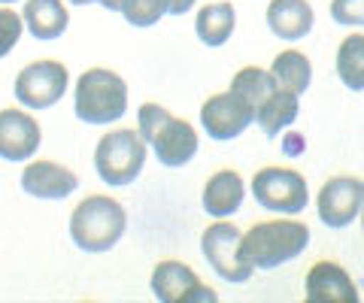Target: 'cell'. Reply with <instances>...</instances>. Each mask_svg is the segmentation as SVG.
Returning a JSON list of instances; mask_svg holds the SVG:
<instances>
[{"label":"cell","instance_id":"obj_1","mask_svg":"<svg viewBox=\"0 0 364 303\" xmlns=\"http://www.w3.org/2000/svg\"><path fill=\"white\" fill-rule=\"evenodd\" d=\"M140 137L164 167H186L198 155V131L186 119H176L161 104H143L136 112Z\"/></svg>","mask_w":364,"mask_h":303},{"label":"cell","instance_id":"obj_2","mask_svg":"<svg viewBox=\"0 0 364 303\" xmlns=\"http://www.w3.org/2000/svg\"><path fill=\"white\" fill-rule=\"evenodd\" d=\"M124 228H128V212L107 194L85 197L70 216V237L88 255L109 252L124 237Z\"/></svg>","mask_w":364,"mask_h":303},{"label":"cell","instance_id":"obj_3","mask_svg":"<svg viewBox=\"0 0 364 303\" xmlns=\"http://www.w3.org/2000/svg\"><path fill=\"white\" fill-rule=\"evenodd\" d=\"M306 246H310V228L301 221H282V219L252 224L240 240L246 261L255 270H273L279 264H289Z\"/></svg>","mask_w":364,"mask_h":303},{"label":"cell","instance_id":"obj_4","mask_svg":"<svg viewBox=\"0 0 364 303\" xmlns=\"http://www.w3.org/2000/svg\"><path fill=\"white\" fill-rule=\"evenodd\" d=\"M73 109L85 125H109L128 112V85L107 67H91L79 76Z\"/></svg>","mask_w":364,"mask_h":303},{"label":"cell","instance_id":"obj_5","mask_svg":"<svg viewBox=\"0 0 364 303\" xmlns=\"http://www.w3.org/2000/svg\"><path fill=\"white\" fill-rule=\"evenodd\" d=\"M146 164V143L140 133H134L131 128L104 133L95 149V167L97 176L107 185H131L136 176L143 173Z\"/></svg>","mask_w":364,"mask_h":303},{"label":"cell","instance_id":"obj_6","mask_svg":"<svg viewBox=\"0 0 364 303\" xmlns=\"http://www.w3.org/2000/svg\"><path fill=\"white\" fill-rule=\"evenodd\" d=\"M240 240H243L240 228H234V224H228L222 219L200 233V252L225 282H246L255 270V267L246 261Z\"/></svg>","mask_w":364,"mask_h":303},{"label":"cell","instance_id":"obj_7","mask_svg":"<svg viewBox=\"0 0 364 303\" xmlns=\"http://www.w3.org/2000/svg\"><path fill=\"white\" fill-rule=\"evenodd\" d=\"M252 197L258 206L270 212H282V216H294L304 212L310 192H306V179L298 170L289 167H264L252 179Z\"/></svg>","mask_w":364,"mask_h":303},{"label":"cell","instance_id":"obj_8","mask_svg":"<svg viewBox=\"0 0 364 303\" xmlns=\"http://www.w3.org/2000/svg\"><path fill=\"white\" fill-rule=\"evenodd\" d=\"M70 73L61 61H33L16 76V97L28 109H49L64 97Z\"/></svg>","mask_w":364,"mask_h":303},{"label":"cell","instance_id":"obj_9","mask_svg":"<svg viewBox=\"0 0 364 303\" xmlns=\"http://www.w3.org/2000/svg\"><path fill=\"white\" fill-rule=\"evenodd\" d=\"M255 121V109L252 104L240 94L234 92V88H228V92H219L203 100L200 106V125L207 131V137L213 140H237L240 133Z\"/></svg>","mask_w":364,"mask_h":303},{"label":"cell","instance_id":"obj_10","mask_svg":"<svg viewBox=\"0 0 364 303\" xmlns=\"http://www.w3.org/2000/svg\"><path fill=\"white\" fill-rule=\"evenodd\" d=\"M364 206V182L355 176H334L328 179L318 192L316 209L318 221L331 231H343L358 219V212Z\"/></svg>","mask_w":364,"mask_h":303},{"label":"cell","instance_id":"obj_11","mask_svg":"<svg viewBox=\"0 0 364 303\" xmlns=\"http://www.w3.org/2000/svg\"><path fill=\"white\" fill-rule=\"evenodd\" d=\"M152 294L161 303H215L219 294L182 261H161L152 270Z\"/></svg>","mask_w":364,"mask_h":303},{"label":"cell","instance_id":"obj_12","mask_svg":"<svg viewBox=\"0 0 364 303\" xmlns=\"http://www.w3.org/2000/svg\"><path fill=\"white\" fill-rule=\"evenodd\" d=\"M40 143H43V131L37 119L21 109H0V158L28 161L37 155Z\"/></svg>","mask_w":364,"mask_h":303},{"label":"cell","instance_id":"obj_13","mask_svg":"<svg viewBox=\"0 0 364 303\" xmlns=\"http://www.w3.org/2000/svg\"><path fill=\"white\" fill-rule=\"evenodd\" d=\"M310 303H358V288L337 261H316L306 273Z\"/></svg>","mask_w":364,"mask_h":303},{"label":"cell","instance_id":"obj_14","mask_svg":"<svg viewBox=\"0 0 364 303\" xmlns=\"http://www.w3.org/2000/svg\"><path fill=\"white\" fill-rule=\"evenodd\" d=\"M21 188L40 200H64L79 188V179L73 170L55 161H33L21 173Z\"/></svg>","mask_w":364,"mask_h":303},{"label":"cell","instance_id":"obj_15","mask_svg":"<svg viewBox=\"0 0 364 303\" xmlns=\"http://www.w3.org/2000/svg\"><path fill=\"white\" fill-rule=\"evenodd\" d=\"M243 179L237 170H219L210 176V182L203 185V209L210 212L213 219H228L234 216L237 209L243 206Z\"/></svg>","mask_w":364,"mask_h":303},{"label":"cell","instance_id":"obj_16","mask_svg":"<svg viewBox=\"0 0 364 303\" xmlns=\"http://www.w3.org/2000/svg\"><path fill=\"white\" fill-rule=\"evenodd\" d=\"M316 13L306 0H270L267 25L279 40H301L313 31Z\"/></svg>","mask_w":364,"mask_h":303},{"label":"cell","instance_id":"obj_17","mask_svg":"<svg viewBox=\"0 0 364 303\" xmlns=\"http://www.w3.org/2000/svg\"><path fill=\"white\" fill-rule=\"evenodd\" d=\"M294 119H298V94H291L279 85L255 106V121L267 140H277L279 131H286Z\"/></svg>","mask_w":364,"mask_h":303},{"label":"cell","instance_id":"obj_18","mask_svg":"<svg viewBox=\"0 0 364 303\" xmlns=\"http://www.w3.org/2000/svg\"><path fill=\"white\" fill-rule=\"evenodd\" d=\"M21 21L37 40H58L70 25V13L61 0H28L21 9Z\"/></svg>","mask_w":364,"mask_h":303},{"label":"cell","instance_id":"obj_19","mask_svg":"<svg viewBox=\"0 0 364 303\" xmlns=\"http://www.w3.org/2000/svg\"><path fill=\"white\" fill-rule=\"evenodd\" d=\"M270 76L277 79L279 88H286L291 94H304L310 88V79H313V67H310V58L298 49H286L279 52L277 58L270 64Z\"/></svg>","mask_w":364,"mask_h":303},{"label":"cell","instance_id":"obj_20","mask_svg":"<svg viewBox=\"0 0 364 303\" xmlns=\"http://www.w3.org/2000/svg\"><path fill=\"white\" fill-rule=\"evenodd\" d=\"M195 6V0H122L119 13L134 28H152L161 16H182Z\"/></svg>","mask_w":364,"mask_h":303},{"label":"cell","instance_id":"obj_21","mask_svg":"<svg viewBox=\"0 0 364 303\" xmlns=\"http://www.w3.org/2000/svg\"><path fill=\"white\" fill-rule=\"evenodd\" d=\"M234 25H237V13L231 4H207L198 13V21H195V31L203 46H225L228 37L234 33Z\"/></svg>","mask_w":364,"mask_h":303},{"label":"cell","instance_id":"obj_22","mask_svg":"<svg viewBox=\"0 0 364 303\" xmlns=\"http://www.w3.org/2000/svg\"><path fill=\"white\" fill-rule=\"evenodd\" d=\"M337 76L349 92H364V37L352 33L337 49Z\"/></svg>","mask_w":364,"mask_h":303},{"label":"cell","instance_id":"obj_23","mask_svg":"<svg viewBox=\"0 0 364 303\" xmlns=\"http://www.w3.org/2000/svg\"><path fill=\"white\" fill-rule=\"evenodd\" d=\"M21 28H25V21H21L18 13H13V9H0V58H6V55L16 49Z\"/></svg>","mask_w":364,"mask_h":303},{"label":"cell","instance_id":"obj_24","mask_svg":"<svg viewBox=\"0 0 364 303\" xmlns=\"http://www.w3.org/2000/svg\"><path fill=\"white\" fill-rule=\"evenodd\" d=\"M331 18L337 25H364V0H331Z\"/></svg>","mask_w":364,"mask_h":303},{"label":"cell","instance_id":"obj_25","mask_svg":"<svg viewBox=\"0 0 364 303\" xmlns=\"http://www.w3.org/2000/svg\"><path fill=\"white\" fill-rule=\"evenodd\" d=\"M73 6H88V4H100V6H107V9H119L122 6V0H70Z\"/></svg>","mask_w":364,"mask_h":303},{"label":"cell","instance_id":"obj_26","mask_svg":"<svg viewBox=\"0 0 364 303\" xmlns=\"http://www.w3.org/2000/svg\"><path fill=\"white\" fill-rule=\"evenodd\" d=\"M358 216H361V228H364V206H361V212H358Z\"/></svg>","mask_w":364,"mask_h":303},{"label":"cell","instance_id":"obj_27","mask_svg":"<svg viewBox=\"0 0 364 303\" xmlns=\"http://www.w3.org/2000/svg\"><path fill=\"white\" fill-rule=\"evenodd\" d=\"M0 4H13V0H0Z\"/></svg>","mask_w":364,"mask_h":303}]
</instances>
